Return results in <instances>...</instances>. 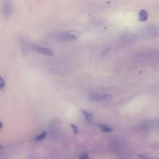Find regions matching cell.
I'll return each instance as SVG.
<instances>
[{
	"mask_svg": "<svg viewBox=\"0 0 159 159\" xmlns=\"http://www.w3.org/2000/svg\"><path fill=\"white\" fill-rule=\"evenodd\" d=\"M81 36V34L78 30H70L59 33L57 38L63 42H71L78 39Z\"/></svg>",
	"mask_w": 159,
	"mask_h": 159,
	"instance_id": "1",
	"label": "cell"
},
{
	"mask_svg": "<svg viewBox=\"0 0 159 159\" xmlns=\"http://www.w3.org/2000/svg\"><path fill=\"white\" fill-rule=\"evenodd\" d=\"M32 48L34 51L38 52L40 54H43L47 56H53L54 55V52L52 49L48 47H42L37 44H32Z\"/></svg>",
	"mask_w": 159,
	"mask_h": 159,
	"instance_id": "2",
	"label": "cell"
},
{
	"mask_svg": "<svg viewBox=\"0 0 159 159\" xmlns=\"http://www.w3.org/2000/svg\"><path fill=\"white\" fill-rule=\"evenodd\" d=\"M112 98V96L109 94H92L89 96V99L93 101L100 102L110 100Z\"/></svg>",
	"mask_w": 159,
	"mask_h": 159,
	"instance_id": "3",
	"label": "cell"
},
{
	"mask_svg": "<svg viewBox=\"0 0 159 159\" xmlns=\"http://www.w3.org/2000/svg\"><path fill=\"white\" fill-rule=\"evenodd\" d=\"M12 12V7L10 1H6L3 7V13L6 17H9Z\"/></svg>",
	"mask_w": 159,
	"mask_h": 159,
	"instance_id": "4",
	"label": "cell"
},
{
	"mask_svg": "<svg viewBox=\"0 0 159 159\" xmlns=\"http://www.w3.org/2000/svg\"><path fill=\"white\" fill-rule=\"evenodd\" d=\"M81 112L83 114V115L84 116L85 119L89 122H91L93 120V115L89 111H86V110H84V109H82L81 110Z\"/></svg>",
	"mask_w": 159,
	"mask_h": 159,
	"instance_id": "5",
	"label": "cell"
},
{
	"mask_svg": "<svg viewBox=\"0 0 159 159\" xmlns=\"http://www.w3.org/2000/svg\"><path fill=\"white\" fill-rule=\"evenodd\" d=\"M98 127L104 132H109L112 130L111 127L104 124H98Z\"/></svg>",
	"mask_w": 159,
	"mask_h": 159,
	"instance_id": "6",
	"label": "cell"
},
{
	"mask_svg": "<svg viewBox=\"0 0 159 159\" xmlns=\"http://www.w3.org/2000/svg\"><path fill=\"white\" fill-rule=\"evenodd\" d=\"M139 16L141 21H145L148 19V13L145 10H141L139 14Z\"/></svg>",
	"mask_w": 159,
	"mask_h": 159,
	"instance_id": "7",
	"label": "cell"
},
{
	"mask_svg": "<svg viewBox=\"0 0 159 159\" xmlns=\"http://www.w3.org/2000/svg\"><path fill=\"white\" fill-rule=\"evenodd\" d=\"M47 135V132L46 131H43L42 133H40L39 135L36 136L34 138V140H41L45 139Z\"/></svg>",
	"mask_w": 159,
	"mask_h": 159,
	"instance_id": "8",
	"label": "cell"
},
{
	"mask_svg": "<svg viewBox=\"0 0 159 159\" xmlns=\"http://www.w3.org/2000/svg\"><path fill=\"white\" fill-rule=\"evenodd\" d=\"M5 86V81L4 78L0 76V89H2Z\"/></svg>",
	"mask_w": 159,
	"mask_h": 159,
	"instance_id": "9",
	"label": "cell"
},
{
	"mask_svg": "<svg viewBox=\"0 0 159 159\" xmlns=\"http://www.w3.org/2000/svg\"><path fill=\"white\" fill-rule=\"evenodd\" d=\"M70 125H71V127L73 132L75 134H76L78 132V127H77V126L76 125H75L74 124H71Z\"/></svg>",
	"mask_w": 159,
	"mask_h": 159,
	"instance_id": "10",
	"label": "cell"
},
{
	"mask_svg": "<svg viewBox=\"0 0 159 159\" xmlns=\"http://www.w3.org/2000/svg\"><path fill=\"white\" fill-rule=\"evenodd\" d=\"M79 159H89V157L88 154L83 153L80 155V157H79Z\"/></svg>",
	"mask_w": 159,
	"mask_h": 159,
	"instance_id": "11",
	"label": "cell"
},
{
	"mask_svg": "<svg viewBox=\"0 0 159 159\" xmlns=\"http://www.w3.org/2000/svg\"><path fill=\"white\" fill-rule=\"evenodd\" d=\"M139 156H140V157L142 158V159H148V158H147V157H145V156H142V155H139ZM149 159H150V158H149Z\"/></svg>",
	"mask_w": 159,
	"mask_h": 159,
	"instance_id": "12",
	"label": "cell"
},
{
	"mask_svg": "<svg viewBox=\"0 0 159 159\" xmlns=\"http://www.w3.org/2000/svg\"><path fill=\"white\" fill-rule=\"evenodd\" d=\"M2 126H3V125H2V124L0 122V128H2Z\"/></svg>",
	"mask_w": 159,
	"mask_h": 159,
	"instance_id": "13",
	"label": "cell"
},
{
	"mask_svg": "<svg viewBox=\"0 0 159 159\" xmlns=\"http://www.w3.org/2000/svg\"><path fill=\"white\" fill-rule=\"evenodd\" d=\"M2 145H0V148H2Z\"/></svg>",
	"mask_w": 159,
	"mask_h": 159,
	"instance_id": "14",
	"label": "cell"
}]
</instances>
